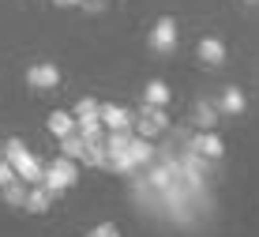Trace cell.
Segmentation results:
<instances>
[{"label": "cell", "mask_w": 259, "mask_h": 237, "mask_svg": "<svg viewBox=\"0 0 259 237\" xmlns=\"http://www.w3.org/2000/svg\"><path fill=\"white\" fill-rule=\"evenodd\" d=\"M75 181H79V162H71V158H64V154H57L53 162H46V170H41V181H38V185L46 188L53 199H57L60 192H68Z\"/></svg>", "instance_id": "obj_1"}, {"label": "cell", "mask_w": 259, "mask_h": 237, "mask_svg": "<svg viewBox=\"0 0 259 237\" xmlns=\"http://www.w3.org/2000/svg\"><path fill=\"white\" fill-rule=\"evenodd\" d=\"M132 128H136V136H143V140H154V136H162L169 128V117L162 106H139V113H132Z\"/></svg>", "instance_id": "obj_2"}, {"label": "cell", "mask_w": 259, "mask_h": 237, "mask_svg": "<svg viewBox=\"0 0 259 237\" xmlns=\"http://www.w3.org/2000/svg\"><path fill=\"white\" fill-rule=\"evenodd\" d=\"M147 42H150V49L162 53V57H165V53H173L177 49V19H173V15H162V19L150 26V38Z\"/></svg>", "instance_id": "obj_3"}, {"label": "cell", "mask_w": 259, "mask_h": 237, "mask_svg": "<svg viewBox=\"0 0 259 237\" xmlns=\"http://www.w3.org/2000/svg\"><path fill=\"white\" fill-rule=\"evenodd\" d=\"M60 83V68L53 60H38V64L26 68V87L30 90H53Z\"/></svg>", "instance_id": "obj_4"}, {"label": "cell", "mask_w": 259, "mask_h": 237, "mask_svg": "<svg viewBox=\"0 0 259 237\" xmlns=\"http://www.w3.org/2000/svg\"><path fill=\"white\" fill-rule=\"evenodd\" d=\"M195 53H199V60H203L207 68H222V64H226V53H229V49H226V42H222V38L207 34V38H199Z\"/></svg>", "instance_id": "obj_5"}, {"label": "cell", "mask_w": 259, "mask_h": 237, "mask_svg": "<svg viewBox=\"0 0 259 237\" xmlns=\"http://www.w3.org/2000/svg\"><path fill=\"white\" fill-rule=\"evenodd\" d=\"M98 121H102V128L105 132H124V128H132V113L124 106H98Z\"/></svg>", "instance_id": "obj_6"}, {"label": "cell", "mask_w": 259, "mask_h": 237, "mask_svg": "<svg viewBox=\"0 0 259 237\" xmlns=\"http://www.w3.org/2000/svg\"><path fill=\"white\" fill-rule=\"evenodd\" d=\"M188 147H192V151H199L203 158H210V162H218L222 154H226V143H222V136H214V132H199V136H192Z\"/></svg>", "instance_id": "obj_7"}, {"label": "cell", "mask_w": 259, "mask_h": 237, "mask_svg": "<svg viewBox=\"0 0 259 237\" xmlns=\"http://www.w3.org/2000/svg\"><path fill=\"white\" fill-rule=\"evenodd\" d=\"M214 106H218V113H226V117H240L248 109V98H244V90H240V87H226Z\"/></svg>", "instance_id": "obj_8"}, {"label": "cell", "mask_w": 259, "mask_h": 237, "mask_svg": "<svg viewBox=\"0 0 259 237\" xmlns=\"http://www.w3.org/2000/svg\"><path fill=\"white\" fill-rule=\"evenodd\" d=\"M154 154H158V147L150 140H143V136H136L132 132V143H128V158L136 162V170H143V166H150L154 162Z\"/></svg>", "instance_id": "obj_9"}, {"label": "cell", "mask_w": 259, "mask_h": 237, "mask_svg": "<svg viewBox=\"0 0 259 237\" xmlns=\"http://www.w3.org/2000/svg\"><path fill=\"white\" fill-rule=\"evenodd\" d=\"M143 102H147V106H169V102H173V90H169V83H165V79H150V83L147 87H143Z\"/></svg>", "instance_id": "obj_10"}, {"label": "cell", "mask_w": 259, "mask_h": 237, "mask_svg": "<svg viewBox=\"0 0 259 237\" xmlns=\"http://www.w3.org/2000/svg\"><path fill=\"white\" fill-rule=\"evenodd\" d=\"M53 207V196L46 192L41 185H30L26 188V199H23V211H30V215H46Z\"/></svg>", "instance_id": "obj_11"}, {"label": "cell", "mask_w": 259, "mask_h": 237, "mask_svg": "<svg viewBox=\"0 0 259 237\" xmlns=\"http://www.w3.org/2000/svg\"><path fill=\"white\" fill-rule=\"evenodd\" d=\"M192 121H195V128H199V132H210L214 124H218V106L207 102V98H203V102H195V109H192Z\"/></svg>", "instance_id": "obj_12"}, {"label": "cell", "mask_w": 259, "mask_h": 237, "mask_svg": "<svg viewBox=\"0 0 259 237\" xmlns=\"http://www.w3.org/2000/svg\"><path fill=\"white\" fill-rule=\"evenodd\" d=\"M60 154L71 162H83V154H87V143H83V136L79 132H68V136H60Z\"/></svg>", "instance_id": "obj_13"}, {"label": "cell", "mask_w": 259, "mask_h": 237, "mask_svg": "<svg viewBox=\"0 0 259 237\" xmlns=\"http://www.w3.org/2000/svg\"><path fill=\"white\" fill-rule=\"evenodd\" d=\"M46 124H49V132L57 136V140H60V136H68V132H75V117H71L68 109H53Z\"/></svg>", "instance_id": "obj_14"}, {"label": "cell", "mask_w": 259, "mask_h": 237, "mask_svg": "<svg viewBox=\"0 0 259 237\" xmlns=\"http://www.w3.org/2000/svg\"><path fill=\"white\" fill-rule=\"evenodd\" d=\"M26 188H30V185H26V181H19V177H15L12 185H4V188H0V196H4V204H8V207H19V211H23V199H26Z\"/></svg>", "instance_id": "obj_15"}, {"label": "cell", "mask_w": 259, "mask_h": 237, "mask_svg": "<svg viewBox=\"0 0 259 237\" xmlns=\"http://www.w3.org/2000/svg\"><path fill=\"white\" fill-rule=\"evenodd\" d=\"M98 106H102V102H94V98H79L75 109H71V117H75V121H83V117H98Z\"/></svg>", "instance_id": "obj_16"}, {"label": "cell", "mask_w": 259, "mask_h": 237, "mask_svg": "<svg viewBox=\"0 0 259 237\" xmlns=\"http://www.w3.org/2000/svg\"><path fill=\"white\" fill-rule=\"evenodd\" d=\"M87 237H120V230H117L113 222H98V226H94V230L87 233Z\"/></svg>", "instance_id": "obj_17"}, {"label": "cell", "mask_w": 259, "mask_h": 237, "mask_svg": "<svg viewBox=\"0 0 259 237\" xmlns=\"http://www.w3.org/2000/svg\"><path fill=\"white\" fill-rule=\"evenodd\" d=\"M12 181H15V170L8 166L4 158H0V188H4V185H12Z\"/></svg>", "instance_id": "obj_18"}, {"label": "cell", "mask_w": 259, "mask_h": 237, "mask_svg": "<svg viewBox=\"0 0 259 237\" xmlns=\"http://www.w3.org/2000/svg\"><path fill=\"white\" fill-rule=\"evenodd\" d=\"M57 8H75V4H83V0H53Z\"/></svg>", "instance_id": "obj_19"}, {"label": "cell", "mask_w": 259, "mask_h": 237, "mask_svg": "<svg viewBox=\"0 0 259 237\" xmlns=\"http://www.w3.org/2000/svg\"><path fill=\"white\" fill-rule=\"evenodd\" d=\"M244 4H248V8H255V4H259V0H244Z\"/></svg>", "instance_id": "obj_20"}, {"label": "cell", "mask_w": 259, "mask_h": 237, "mask_svg": "<svg viewBox=\"0 0 259 237\" xmlns=\"http://www.w3.org/2000/svg\"><path fill=\"white\" fill-rule=\"evenodd\" d=\"M98 4H105V0H98Z\"/></svg>", "instance_id": "obj_21"}]
</instances>
